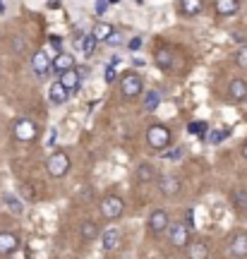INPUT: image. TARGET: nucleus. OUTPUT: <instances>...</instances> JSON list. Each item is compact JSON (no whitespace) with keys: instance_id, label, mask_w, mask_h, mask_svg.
I'll list each match as a JSON object with an SVG mask.
<instances>
[{"instance_id":"nucleus-1","label":"nucleus","mask_w":247,"mask_h":259,"mask_svg":"<svg viewBox=\"0 0 247 259\" xmlns=\"http://www.w3.org/2000/svg\"><path fill=\"white\" fill-rule=\"evenodd\" d=\"M171 142H173V135H171V130L161 125V122H154L151 127L147 130V147L154 149V151H163V149L171 147Z\"/></svg>"},{"instance_id":"nucleus-2","label":"nucleus","mask_w":247,"mask_h":259,"mask_svg":"<svg viewBox=\"0 0 247 259\" xmlns=\"http://www.w3.org/2000/svg\"><path fill=\"white\" fill-rule=\"evenodd\" d=\"M72 166V161L67 156V151H53L51 156L46 158V170L51 178H63L67 176V170Z\"/></svg>"},{"instance_id":"nucleus-3","label":"nucleus","mask_w":247,"mask_h":259,"mask_svg":"<svg viewBox=\"0 0 247 259\" xmlns=\"http://www.w3.org/2000/svg\"><path fill=\"white\" fill-rule=\"evenodd\" d=\"M99 209H101V216H106L108 221H115V219H120L125 213V202L118 194H106V197H101Z\"/></svg>"},{"instance_id":"nucleus-4","label":"nucleus","mask_w":247,"mask_h":259,"mask_svg":"<svg viewBox=\"0 0 247 259\" xmlns=\"http://www.w3.org/2000/svg\"><path fill=\"white\" fill-rule=\"evenodd\" d=\"M190 226L183 221H178V223H171L168 226V242L173 245L175 250H183V247H187L190 245Z\"/></svg>"},{"instance_id":"nucleus-5","label":"nucleus","mask_w":247,"mask_h":259,"mask_svg":"<svg viewBox=\"0 0 247 259\" xmlns=\"http://www.w3.org/2000/svg\"><path fill=\"white\" fill-rule=\"evenodd\" d=\"M12 135L17 142H34L38 137V125L29 118H17L12 125Z\"/></svg>"},{"instance_id":"nucleus-6","label":"nucleus","mask_w":247,"mask_h":259,"mask_svg":"<svg viewBox=\"0 0 247 259\" xmlns=\"http://www.w3.org/2000/svg\"><path fill=\"white\" fill-rule=\"evenodd\" d=\"M142 89H144V79L137 72H125L120 77V92L125 99H137Z\"/></svg>"},{"instance_id":"nucleus-7","label":"nucleus","mask_w":247,"mask_h":259,"mask_svg":"<svg viewBox=\"0 0 247 259\" xmlns=\"http://www.w3.org/2000/svg\"><path fill=\"white\" fill-rule=\"evenodd\" d=\"M168 226H171V213L166 211V209H154V211L149 213V219H147V231L151 233L154 238L168 231Z\"/></svg>"},{"instance_id":"nucleus-8","label":"nucleus","mask_w":247,"mask_h":259,"mask_svg":"<svg viewBox=\"0 0 247 259\" xmlns=\"http://www.w3.org/2000/svg\"><path fill=\"white\" fill-rule=\"evenodd\" d=\"M156 187H158V192L163 197H171V199L183 192V183H180V178L175 176H158L156 178Z\"/></svg>"},{"instance_id":"nucleus-9","label":"nucleus","mask_w":247,"mask_h":259,"mask_svg":"<svg viewBox=\"0 0 247 259\" xmlns=\"http://www.w3.org/2000/svg\"><path fill=\"white\" fill-rule=\"evenodd\" d=\"M228 99H230V103L247 101V79H242V77L230 79V84H228Z\"/></svg>"},{"instance_id":"nucleus-10","label":"nucleus","mask_w":247,"mask_h":259,"mask_svg":"<svg viewBox=\"0 0 247 259\" xmlns=\"http://www.w3.org/2000/svg\"><path fill=\"white\" fill-rule=\"evenodd\" d=\"M19 247V235L12 231H0V257H10Z\"/></svg>"},{"instance_id":"nucleus-11","label":"nucleus","mask_w":247,"mask_h":259,"mask_svg":"<svg viewBox=\"0 0 247 259\" xmlns=\"http://www.w3.org/2000/svg\"><path fill=\"white\" fill-rule=\"evenodd\" d=\"M58 82L63 84L70 94H77V89L82 87V72H79L77 67H72V70H65V72L60 74V79H58Z\"/></svg>"},{"instance_id":"nucleus-12","label":"nucleus","mask_w":247,"mask_h":259,"mask_svg":"<svg viewBox=\"0 0 247 259\" xmlns=\"http://www.w3.org/2000/svg\"><path fill=\"white\" fill-rule=\"evenodd\" d=\"M230 254L233 257H247V231H235L230 235Z\"/></svg>"},{"instance_id":"nucleus-13","label":"nucleus","mask_w":247,"mask_h":259,"mask_svg":"<svg viewBox=\"0 0 247 259\" xmlns=\"http://www.w3.org/2000/svg\"><path fill=\"white\" fill-rule=\"evenodd\" d=\"M31 72L36 77H46L51 72V58L46 56V51H36L31 56Z\"/></svg>"},{"instance_id":"nucleus-14","label":"nucleus","mask_w":247,"mask_h":259,"mask_svg":"<svg viewBox=\"0 0 247 259\" xmlns=\"http://www.w3.org/2000/svg\"><path fill=\"white\" fill-rule=\"evenodd\" d=\"M154 63L158 65V70L168 72V70L173 67V51H171L168 46H158L154 51Z\"/></svg>"},{"instance_id":"nucleus-15","label":"nucleus","mask_w":247,"mask_h":259,"mask_svg":"<svg viewBox=\"0 0 247 259\" xmlns=\"http://www.w3.org/2000/svg\"><path fill=\"white\" fill-rule=\"evenodd\" d=\"M74 67V58L70 53H58V56L51 60V70L58 74H63L65 70H72Z\"/></svg>"},{"instance_id":"nucleus-16","label":"nucleus","mask_w":247,"mask_h":259,"mask_svg":"<svg viewBox=\"0 0 247 259\" xmlns=\"http://www.w3.org/2000/svg\"><path fill=\"white\" fill-rule=\"evenodd\" d=\"M214 10L221 17H233L240 10V3L238 0H214Z\"/></svg>"},{"instance_id":"nucleus-17","label":"nucleus","mask_w":247,"mask_h":259,"mask_svg":"<svg viewBox=\"0 0 247 259\" xmlns=\"http://www.w3.org/2000/svg\"><path fill=\"white\" fill-rule=\"evenodd\" d=\"M209 242L194 240L187 245V259H209Z\"/></svg>"},{"instance_id":"nucleus-18","label":"nucleus","mask_w":247,"mask_h":259,"mask_svg":"<svg viewBox=\"0 0 247 259\" xmlns=\"http://www.w3.org/2000/svg\"><path fill=\"white\" fill-rule=\"evenodd\" d=\"M67 96H70V92H67L60 82L51 84V89H48V99H51V103H53V106H63V103L67 101Z\"/></svg>"},{"instance_id":"nucleus-19","label":"nucleus","mask_w":247,"mask_h":259,"mask_svg":"<svg viewBox=\"0 0 247 259\" xmlns=\"http://www.w3.org/2000/svg\"><path fill=\"white\" fill-rule=\"evenodd\" d=\"M135 178H137L139 183H154L158 173H156V168L151 163H139L137 170H135Z\"/></svg>"},{"instance_id":"nucleus-20","label":"nucleus","mask_w":247,"mask_h":259,"mask_svg":"<svg viewBox=\"0 0 247 259\" xmlns=\"http://www.w3.org/2000/svg\"><path fill=\"white\" fill-rule=\"evenodd\" d=\"M79 235H82L87 242H94L96 238H101V228L96 221H84L82 226H79Z\"/></svg>"},{"instance_id":"nucleus-21","label":"nucleus","mask_w":247,"mask_h":259,"mask_svg":"<svg viewBox=\"0 0 247 259\" xmlns=\"http://www.w3.org/2000/svg\"><path fill=\"white\" fill-rule=\"evenodd\" d=\"M101 242H103V250L106 252H113L115 247H118V242H120V231L110 228V231L101 233Z\"/></svg>"},{"instance_id":"nucleus-22","label":"nucleus","mask_w":247,"mask_h":259,"mask_svg":"<svg viewBox=\"0 0 247 259\" xmlns=\"http://www.w3.org/2000/svg\"><path fill=\"white\" fill-rule=\"evenodd\" d=\"M180 10L185 17H194L204 10V0H180Z\"/></svg>"},{"instance_id":"nucleus-23","label":"nucleus","mask_w":247,"mask_h":259,"mask_svg":"<svg viewBox=\"0 0 247 259\" xmlns=\"http://www.w3.org/2000/svg\"><path fill=\"white\" fill-rule=\"evenodd\" d=\"M158 103H161V96H158V92H149L147 99H144V108H147L149 113H154L156 108H158Z\"/></svg>"},{"instance_id":"nucleus-24","label":"nucleus","mask_w":247,"mask_h":259,"mask_svg":"<svg viewBox=\"0 0 247 259\" xmlns=\"http://www.w3.org/2000/svg\"><path fill=\"white\" fill-rule=\"evenodd\" d=\"M10 51L15 53V56H22L24 51H27V41L22 36H12V41H10Z\"/></svg>"},{"instance_id":"nucleus-25","label":"nucleus","mask_w":247,"mask_h":259,"mask_svg":"<svg viewBox=\"0 0 247 259\" xmlns=\"http://www.w3.org/2000/svg\"><path fill=\"white\" fill-rule=\"evenodd\" d=\"M96 41H99V38L94 36V31H92V34H87V36H82V51L87 53V56H92V53H94V48H96Z\"/></svg>"},{"instance_id":"nucleus-26","label":"nucleus","mask_w":247,"mask_h":259,"mask_svg":"<svg viewBox=\"0 0 247 259\" xmlns=\"http://www.w3.org/2000/svg\"><path fill=\"white\" fill-rule=\"evenodd\" d=\"M233 204L238 206V211H245L247 209V192L245 190H235V192H233Z\"/></svg>"},{"instance_id":"nucleus-27","label":"nucleus","mask_w":247,"mask_h":259,"mask_svg":"<svg viewBox=\"0 0 247 259\" xmlns=\"http://www.w3.org/2000/svg\"><path fill=\"white\" fill-rule=\"evenodd\" d=\"M113 29H115L113 24H99V27L94 29V36H96V38H103V41H106V38L110 36V31H113Z\"/></svg>"},{"instance_id":"nucleus-28","label":"nucleus","mask_w":247,"mask_h":259,"mask_svg":"<svg viewBox=\"0 0 247 259\" xmlns=\"http://www.w3.org/2000/svg\"><path fill=\"white\" fill-rule=\"evenodd\" d=\"M122 38H125V36H122V31H120V29H113V31H110V36L106 38V44L115 48V46H120V44H122Z\"/></svg>"},{"instance_id":"nucleus-29","label":"nucleus","mask_w":247,"mask_h":259,"mask_svg":"<svg viewBox=\"0 0 247 259\" xmlns=\"http://www.w3.org/2000/svg\"><path fill=\"white\" fill-rule=\"evenodd\" d=\"M5 204H8L10 209L15 213H22V204H19L17 197H12V194H5Z\"/></svg>"},{"instance_id":"nucleus-30","label":"nucleus","mask_w":247,"mask_h":259,"mask_svg":"<svg viewBox=\"0 0 247 259\" xmlns=\"http://www.w3.org/2000/svg\"><path fill=\"white\" fill-rule=\"evenodd\" d=\"M235 63H238V67H242V70H247V44L238 51V56H235Z\"/></svg>"},{"instance_id":"nucleus-31","label":"nucleus","mask_w":247,"mask_h":259,"mask_svg":"<svg viewBox=\"0 0 247 259\" xmlns=\"http://www.w3.org/2000/svg\"><path fill=\"white\" fill-rule=\"evenodd\" d=\"M226 135H228V132H223V130H214V132L209 135V142H211V144H219V142H223V137H226Z\"/></svg>"},{"instance_id":"nucleus-32","label":"nucleus","mask_w":247,"mask_h":259,"mask_svg":"<svg viewBox=\"0 0 247 259\" xmlns=\"http://www.w3.org/2000/svg\"><path fill=\"white\" fill-rule=\"evenodd\" d=\"M190 132H192V135H201V132L207 135V122H192V125H190Z\"/></svg>"},{"instance_id":"nucleus-33","label":"nucleus","mask_w":247,"mask_h":259,"mask_svg":"<svg viewBox=\"0 0 247 259\" xmlns=\"http://www.w3.org/2000/svg\"><path fill=\"white\" fill-rule=\"evenodd\" d=\"M106 82H115V67H113V65H108V67H106Z\"/></svg>"},{"instance_id":"nucleus-34","label":"nucleus","mask_w":247,"mask_h":259,"mask_svg":"<svg viewBox=\"0 0 247 259\" xmlns=\"http://www.w3.org/2000/svg\"><path fill=\"white\" fill-rule=\"evenodd\" d=\"M128 46H130V51H139V48H142V38L135 36V38H132V41L128 44Z\"/></svg>"},{"instance_id":"nucleus-35","label":"nucleus","mask_w":247,"mask_h":259,"mask_svg":"<svg viewBox=\"0 0 247 259\" xmlns=\"http://www.w3.org/2000/svg\"><path fill=\"white\" fill-rule=\"evenodd\" d=\"M180 154H183V149H175V151H171V154H166V158H171V161H178V158H180Z\"/></svg>"},{"instance_id":"nucleus-36","label":"nucleus","mask_w":247,"mask_h":259,"mask_svg":"<svg viewBox=\"0 0 247 259\" xmlns=\"http://www.w3.org/2000/svg\"><path fill=\"white\" fill-rule=\"evenodd\" d=\"M106 5H108V0H99V3H96V12L103 15V12H106Z\"/></svg>"},{"instance_id":"nucleus-37","label":"nucleus","mask_w":247,"mask_h":259,"mask_svg":"<svg viewBox=\"0 0 247 259\" xmlns=\"http://www.w3.org/2000/svg\"><path fill=\"white\" fill-rule=\"evenodd\" d=\"M48 8H60V0H48Z\"/></svg>"},{"instance_id":"nucleus-38","label":"nucleus","mask_w":247,"mask_h":259,"mask_svg":"<svg viewBox=\"0 0 247 259\" xmlns=\"http://www.w3.org/2000/svg\"><path fill=\"white\" fill-rule=\"evenodd\" d=\"M51 44L58 48V46H60V36H51Z\"/></svg>"},{"instance_id":"nucleus-39","label":"nucleus","mask_w":247,"mask_h":259,"mask_svg":"<svg viewBox=\"0 0 247 259\" xmlns=\"http://www.w3.org/2000/svg\"><path fill=\"white\" fill-rule=\"evenodd\" d=\"M3 12H5V3L0 0V15H3Z\"/></svg>"},{"instance_id":"nucleus-40","label":"nucleus","mask_w":247,"mask_h":259,"mask_svg":"<svg viewBox=\"0 0 247 259\" xmlns=\"http://www.w3.org/2000/svg\"><path fill=\"white\" fill-rule=\"evenodd\" d=\"M242 156L247 158V142H245V147H242Z\"/></svg>"}]
</instances>
